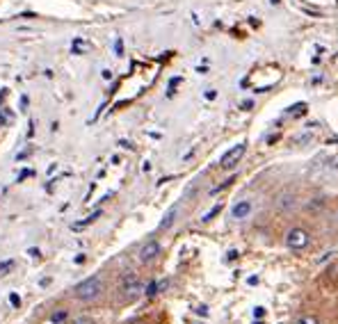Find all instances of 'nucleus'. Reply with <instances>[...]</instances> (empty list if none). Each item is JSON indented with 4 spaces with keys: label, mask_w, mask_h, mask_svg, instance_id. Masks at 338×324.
<instances>
[{
    "label": "nucleus",
    "mask_w": 338,
    "mask_h": 324,
    "mask_svg": "<svg viewBox=\"0 0 338 324\" xmlns=\"http://www.w3.org/2000/svg\"><path fill=\"white\" fill-rule=\"evenodd\" d=\"M244 153H247V144H236V146H231V149H229L227 153L222 155V160H219L222 169H233V167H236L238 162L242 160Z\"/></svg>",
    "instance_id": "obj_5"
},
{
    "label": "nucleus",
    "mask_w": 338,
    "mask_h": 324,
    "mask_svg": "<svg viewBox=\"0 0 338 324\" xmlns=\"http://www.w3.org/2000/svg\"><path fill=\"white\" fill-rule=\"evenodd\" d=\"M64 317H66V313H64V311H60L57 315H53V324H60L62 320H64Z\"/></svg>",
    "instance_id": "obj_19"
},
{
    "label": "nucleus",
    "mask_w": 338,
    "mask_h": 324,
    "mask_svg": "<svg viewBox=\"0 0 338 324\" xmlns=\"http://www.w3.org/2000/svg\"><path fill=\"white\" fill-rule=\"evenodd\" d=\"M219 210H222V203H217V205H213V208L208 210V213L204 215V222H210V219L215 217V215H219Z\"/></svg>",
    "instance_id": "obj_12"
},
{
    "label": "nucleus",
    "mask_w": 338,
    "mask_h": 324,
    "mask_svg": "<svg viewBox=\"0 0 338 324\" xmlns=\"http://www.w3.org/2000/svg\"><path fill=\"white\" fill-rule=\"evenodd\" d=\"M101 215H103V213H101V210H96V213H92V215H89V217H87V219H85V222H78V224H76V228H82V226H87V224H92V222H96V219H99V217H101Z\"/></svg>",
    "instance_id": "obj_10"
},
{
    "label": "nucleus",
    "mask_w": 338,
    "mask_h": 324,
    "mask_svg": "<svg viewBox=\"0 0 338 324\" xmlns=\"http://www.w3.org/2000/svg\"><path fill=\"white\" fill-rule=\"evenodd\" d=\"M71 324H96V322L92 320L89 315H80V317H76V320H73Z\"/></svg>",
    "instance_id": "obj_14"
},
{
    "label": "nucleus",
    "mask_w": 338,
    "mask_h": 324,
    "mask_svg": "<svg viewBox=\"0 0 338 324\" xmlns=\"http://www.w3.org/2000/svg\"><path fill=\"white\" fill-rule=\"evenodd\" d=\"M28 176H32V171H30V169H26V171H21V174H18V178H28Z\"/></svg>",
    "instance_id": "obj_21"
},
{
    "label": "nucleus",
    "mask_w": 338,
    "mask_h": 324,
    "mask_svg": "<svg viewBox=\"0 0 338 324\" xmlns=\"http://www.w3.org/2000/svg\"><path fill=\"white\" fill-rule=\"evenodd\" d=\"M142 292H144V283H142V279L137 276L135 272L124 274V279H121V283H119L121 299H124V302H133V299H137Z\"/></svg>",
    "instance_id": "obj_2"
},
{
    "label": "nucleus",
    "mask_w": 338,
    "mask_h": 324,
    "mask_svg": "<svg viewBox=\"0 0 338 324\" xmlns=\"http://www.w3.org/2000/svg\"><path fill=\"white\" fill-rule=\"evenodd\" d=\"M12 267H14V260H5V263H0V274H7Z\"/></svg>",
    "instance_id": "obj_15"
},
{
    "label": "nucleus",
    "mask_w": 338,
    "mask_h": 324,
    "mask_svg": "<svg viewBox=\"0 0 338 324\" xmlns=\"http://www.w3.org/2000/svg\"><path fill=\"white\" fill-rule=\"evenodd\" d=\"M252 107H254V101H244L242 103V110H252Z\"/></svg>",
    "instance_id": "obj_20"
},
{
    "label": "nucleus",
    "mask_w": 338,
    "mask_h": 324,
    "mask_svg": "<svg viewBox=\"0 0 338 324\" xmlns=\"http://www.w3.org/2000/svg\"><path fill=\"white\" fill-rule=\"evenodd\" d=\"M308 244H311V233H308V228L292 226L286 233V247L290 249V251H302V249H306Z\"/></svg>",
    "instance_id": "obj_3"
},
{
    "label": "nucleus",
    "mask_w": 338,
    "mask_h": 324,
    "mask_svg": "<svg viewBox=\"0 0 338 324\" xmlns=\"http://www.w3.org/2000/svg\"><path fill=\"white\" fill-rule=\"evenodd\" d=\"M272 3H279V0H272Z\"/></svg>",
    "instance_id": "obj_27"
},
{
    "label": "nucleus",
    "mask_w": 338,
    "mask_h": 324,
    "mask_svg": "<svg viewBox=\"0 0 338 324\" xmlns=\"http://www.w3.org/2000/svg\"><path fill=\"white\" fill-rule=\"evenodd\" d=\"M295 324H320V320L316 315H302V317H297Z\"/></svg>",
    "instance_id": "obj_11"
},
{
    "label": "nucleus",
    "mask_w": 338,
    "mask_h": 324,
    "mask_svg": "<svg viewBox=\"0 0 338 324\" xmlns=\"http://www.w3.org/2000/svg\"><path fill=\"white\" fill-rule=\"evenodd\" d=\"M178 210H181V205H171L167 213H165L163 222H160V230H169L171 226H174L176 219H178Z\"/></svg>",
    "instance_id": "obj_8"
},
{
    "label": "nucleus",
    "mask_w": 338,
    "mask_h": 324,
    "mask_svg": "<svg viewBox=\"0 0 338 324\" xmlns=\"http://www.w3.org/2000/svg\"><path fill=\"white\" fill-rule=\"evenodd\" d=\"M197 313H199V315H206L208 311H206V306H199V308H197Z\"/></svg>",
    "instance_id": "obj_23"
},
{
    "label": "nucleus",
    "mask_w": 338,
    "mask_h": 324,
    "mask_svg": "<svg viewBox=\"0 0 338 324\" xmlns=\"http://www.w3.org/2000/svg\"><path fill=\"white\" fill-rule=\"evenodd\" d=\"M336 224H338V213H336Z\"/></svg>",
    "instance_id": "obj_26"
},
{
    "label": "nucleus",
    "mask_w": 338,
    "mask_h": 324,
    "mask_svg": "<svg viewBox=\"0 0 338 324\" xmlns=\"http://www.w3.org/2000/svg\"><path fill=\"white\" fill-rule=\"evenodd\" d=\"M115 51H117V55H124V41H121V39H117L115 41Z\"/></svg>",
    "instance_id": "obj_16"
},
{
    "label": "nucleus",
    "mask_w": 338,
    "mask_h": 324,
    "mask_svg": "<svg viewBox=\"0 0 338 324\" xmlns=\"http://www.w3.org/2000/svg\"><path fill=\"white\" fill-rule=\"evenodd\" d=\"M274 203H277V210H281V213H290V210L297 205V196L290 194V192H283V194L277 196Z\"/></svg>",
    "instance_id": "obj_6"
},
{
    "label": "nucleus",
    "mask_w": 338,
    "mask_h": 324,
    "mask_svg": "<svg viewBox=\"0 0 338 324\" xmlns=\"http://www.w3.org/2000/svg\"><path fill=\"white\" fill-rule=\"evenodd\" d=\"M9 304H12V306H16V308H18V306H21V297H18V294H14V292H12V294H9Z\"/></svg>",
    "instance_id": "obj_17"
},
{
    "label": "nucleus",
    "mask_w": 338,
    "mask_h": 324,
    "mask_svg": "<svg viewBox=\"0 0 338 324\" xmlns=\"http://www.w3.org/2000/svg\"><path fill=\"white\" fill-rule=\"evenodd\" d=\"M263 315H265V308H263V306H256V308H254V317H256V320H261Z\"/></svg>",
    "instance_id": "obj_18"
},
{
    "label": "nucleus",
    "mask_w": 338,
    "mask_h": 324,
    "mask_svg": "<svg viewBox=\"0 0 338 324\" xmlns=\"http://www.w3.org/2000/svg\"><path fill=\"white\" fill-rule=\"evenodd\" d=\"M165 288H167V281H151L149 286L144 288V294H146V297H155V294L163 292Z\"/></svg>",
    "instance_id": "obj_9"
},
{
    "label": "nucleus",
    "mask_w": 338,
    "mask_h": 324,
    "mask_svg": "<svg viewBox=\"0 0 338 324\" xmlns=\"http://www.w3.org/2000/svg\"><path fill=\"white\" fill-rule=\"evenodd\" d=\"M249 215H252V201H249V199L238 201V203L231 208V217L233 219H247Z\"/></svg>",
    "instance_id": "obj_7"
},
{
    "label": "nucleus",
    "mask_w": 338,
    "mask_h": 324,
    "mask_svg": "<svg viewBox=\"0 0 338 324\" xmlns=\"http://www.w3.org/2000/svg\"><path fill=\"white\" fill-rule=\"evenodd\" d=\"M178 82H181V78H171V82H169V87H171V89H174V87H176V85H178Z\"/></svg>",
    "instance_id": "obj_22"
},
{
    "label": "nucleus",
    "mask_w": 338,
    "mask_h": 324,
    "mask_svg": "<svg viewBox=\"0 0 338 324\" xmlns=\"http://www.w3.org/2000/svg\"><path fill=\"white\" fill-rule=\"evenodd\" d=\"M254 324H265V322H261V320H256V322H254Z\"/></svg>",
    "instance_id": "obj_25"
},
{
    "label": "nucleus",
    "mask_w": 338,
    "mask_h": 324,
    "mask_svg": "<svg viewBox=\"0 0 338 324\" xmlns=\"http://www.w3.org/2000/svg\"><path fill=\"white\" fill-rule=\"evenodd\" d=\"M160 253H163V244H160L158 240H149V242H144L140 247L137 260H140L142 265H151V263H155V260L160 258Z\"/></svg>",
    "instance_id": "obj_4"
},
{
    "label": "nucleus",
    "mask_w": 338,
    "mask_h": 324,
    "mask_svg": "<svg viewBox=\"0 0 338 324\" xmlns=\"http://www.w3.org/2000/svg\"><path fill=\"white\" fill-rule=\"evenodd\" d=\"M306 112V103H295V105L288 110V114H304Z\"/></svg>",
    "instance_id": "obj_13"
},
{
    "label": "nucleus",
    "mask_w": 338,
    "mask_h": 324,
    "mask_svg": "<svg viewBox=\"0 0 338 324\" xmlns=\"http://www.w3.org/2000/svg\"><path fill=\"white\" fill-rule=\"evenodd\" d=\"M7 124V119H5V114H0V126H5Z\"/></svg>",
    "instance_id": "obj_24"
},
{
    "label": "nucleus",
    "mask_w": 338,
    "mask_h": 324,
    "mask_svg": "<svg viewBox=\"0 0 338 324\" xmlns=\"http://www.w3.org/2000/svg\"><path fill=\"white\" fill-rule=\"evenodd\" d=\"M103 290H105V281H103L101 274H94L73 288V297L80 299V302H94L103 294Z\"/></svg>",
    "instance_id": "obj_1"
}]
</instances>
